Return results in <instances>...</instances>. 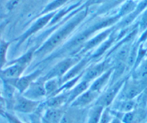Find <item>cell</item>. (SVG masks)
Wrapping results in <instances>:
<instances>
[{
    "label": "cell",
    "mask_w": 147,
    "mask_h": 123,
    "mask_svg": "<svg viewBox=\"0 0 147 123\" xmlns=\"http://www.w3.org/2000/svg\"><path fill=\"white\" fill-rule=\"evenodd\" d=\"M87 14V11H83L77 15L74 19H71V21L69 22L66 25H65L63 28L59 30L58 32L51 37L50 39L39 49L38 50H35V55L37 56H44L47 54L50 51L57 47L62 41L74 30V28L80 24V22L82 20Z\"/></svg>",
    "instance_id": "obj_1"
},
{
    "label": "cell",
    "mask_w": 147,
    "mask_h": 123,
    "mask_svg": "<svg viewBox=\"0 0 147 123\" xmlns=\"http://www.w3.org/2000/svg\"><path fill=\"white\" fill-rule=\"evenodd\" d=\"M41 102V101L30 99L18 92L16 94L13 110L20 113L30 114L35 112L38 109Z\"/></svg>",
    "instance_id": "obj_2"
},
{
    "label": "cell",
    "mask_w": 147,
    "mask_h": 123,
    "mask_svg": "<svg viewBox=\"0 0 147 123\" xmlns=\"http://www.w3.org/2000/svg\"><path fill=\"white\" fill-rule=\"evenodd\" d=\"M123 81H118L114 85L111 86L104 94L99 96L97 99L94 104L102 107L103 108H107L110 107L113 103L115 97L119 93L120 89L123 87Z\"/></svg>",
    "instance_id": "obj_3"
},
{
    "label": "cell",
    "mask_w": 147,
    "mask_h": 123,
    "mask_svg": "<svg viewBox=\"0 0 147 123\" xmlns=\"http://www.w3.org/2000/svg\"><path fill=\"white\" fill-rule=\"evenodd\" d=\"M42 73L41 70H37L34 71L33 73L28 75L25 76H20V78L16 79H12V80L3 81L7 82L8 84L13 86L16 90H18L20 94H23L27 89L30 87L32 82L35 81V79L38 77Z\"/></svg>",
    "instance_id": "obj_4"
},
{
    "label": "cell",
    "mask_w": 147,
    "mask_h": 123,
    "mask_svg": "<svg viewBox=\"0 0 147 123\" xmlns=\"http://www.w3.org/2000/svg\"><path fill=\"white\" fill-rule=\"evenodd\" d=\"M78 61V58H71L64 59L61 62L56 65L43 78L44 79L45 81H47L51 79H54V78H57L58 79L59 77H61L69 69H70L74 65L76 64Z\"/></svg>",
    "instance_id": "obj_5"
},
{
    "label": "cell",
    "mask_w": 147,
    "mask_h": 123,
    "mask_svg": "<svg viewBox=\"0 0 147 123\" xmlns=\"http://www.w3.org/2000/svg\"><path fill=\"white\" fill-rule=\"evenodd\" d=\"M45 82L46 81L43 77L40 78L37 81H33L22 95L30 99L40 101V99L46 97Z\"/></svg>",
    "instance_id": "obj_6"
},
{
    "label": "cell",
    "mask_w": 147,
    "mask_h": 123,
    "mask_svg": "<svg viewBox=\"0 0 147 123\" xmlns=\"http://www.w3.org/2000/svg\"><path fill=\"white\" fill-rule=\"evenodd\" d=\"M144 82L140 81H127L121 94H119L118 99H134L143 91L144 88Z\"/></svg>",
    "instance_id": "obj_7"
},
{
    "label": "cell",
    "mask_w": 147,
    "mask_h": 123,
    "mask_svg": "<svg viewBox=\"0 0 147 123\" xmlns=\"http://www.w3.org/2000/svg\"><path fill=\"white\" fill-rule=\"evenodd\" d=\"M100 94L88 89L70 104V107L84 109L97 99Z\"/></svg>",
    "instance_id": "obj_8"
},
{
    "label": "cell",
    "mask_w": 147,
    "mask_h": 123,
    "mask_svg": "<svg viewBox=\"0 0 147 123\" xmlns=\"http://www.w3.org/2000/svg\"><path fill=\"white\" fill-rule=\"evenodd\" d=\"M67 107L46 109L42 114V123H60Z\"/></svg>",
    "instance_id": "obj_9"
},
{
    "label": "cell",
    "mask_w": 147,
    "mask_h": 123,
    "mask_svg": "<svg viewBox=\"0 0 147 123\" xmlns=\"http://www.w3.org/2000/svg\"><path fill=\"white\" fill-rule=\"evenodd\" d=\"M26 68L27 66L18 63L9 65V67L0 69V79L3 81L18 79L20 77Z\"/></svg>",
    "instance_id": "obj_10"
},
{
    "label": "cell",
    "mask_w": 147,
    "mask_h": 123,
    "mask_svg": "<svg viewBox=\"0 0 147 123\" xmlns=\"http://www.w3.org/2000/svg\"><path fill=\"white\" fill-rule=\"evenodd\" d=\"M85 111V108H76L69 106L66 109L60 123H82Z\"/></svg>",
    "instance_id": "obj_11"
},
{
    "label": "cell",
    "mask_w": 147,
    "mask_h": 123,
    "mask_svg": "<svg viewBox=\"0 0 147 123\" xmlns=\"http://www.w3.org/2000/svg\"><path fill=\"white\" fill-rule=\"evenodd\" d=\"M55 14H56L55 12L49 13V14H47L46 15H45V16L42 17L40 18V19H38V20H37L36 22H35V23H34L33 25H32V26L29 28V30H28L25 33H24L23 35L20 37V38H18V40H20L19 43H18V46H20V45L21 43H22L27 38H28V37L30 36L31 35H32L33 33L36 32L37 31H38L39 30H40L41 28H43V27H44L45 25H46V24H47L48 22L51 20V19L53 16H54Z\"/></svg>",
    "instance_id": "obj_12"
},
{
    "label": "cell",
    "mask_w": 147,
    "mask_h": 123,
    "mask_svg": "<svg viewBox=\"0 0 147 123\" xmlns=\"http://www.w3.org/2000/svg\"><path fill=\"white\" fill-rule=\"evenodd\" d=\"M69 92L63 94H57L53 97H49L46 101H42L40 105L46 110L48 108H59L67 105Z\"/></svg>",
    "instance_id": "obj_13"
},
{
    "label": "cell",
    "mask_w": 147,
    "mask_h": 123,
    "mask_svg": "<svg viewBox=\"0 0 147 123\" xmlns=\"http://www.w3.org/2000/svg\"><path fill=\"white\" fill-rule=\"evenodd\" d=\"M16 94V89L13 86L8 84L7 82L3 81L2 96L5 101V106L8 110H13Z\"/></svg>",
    "instance_id": "obj_14"
},
{
    "label": "cell",
    "mask_w": 147,
    "mask_h": 123,
    "mask_svg": "<svg viewBox=\"0 0 147 123\" xmlns=\"http://www.w3.org/2000/svg\"><path fill=\"white\" fill-rule=\"evenodd\" d=\"M108 62L104 61L103 63L92 67L85 73L84 76V80L90 83L93 79L100 77L105 72L108 71V69H108Z\"/></svg>",
    "instance_id": "obj_15"
},
{
    "label": "cell",
    "mask_w": 147,
    "mask_h": 123,
    "mask_svg": "<svg viewBox=\"0 0 147 123\" xmlns=\"http://www.w3.org/2000/svg\"><path fill=\"white\" fill-rule=\"evenodd\" d=\"M112 104V107L110 108V110L120 113H126L132 111L136 106L135 101L133 99H117L116 101H113Z\"/></svg>",
    "instance_id": "obj_16"
},
{
    "label": "cell",
    "mask_w": 147,
    "mask_h": 123,
    "mask_svg": "<svg viewBox=\"0 0 147 123\" xmlns=\"http://www.w3.org/2000/svg\"><path fill=\"white\" fill-rule=\"evenodd\" d=\"M112 69H110L109 71H107L106 72H105L102 76H100V77H98L97 79V80L94 81V83L92 84V85H91V87H90V89L93 91H95V92L99 93L100 94L101 92V90L104 88L105 86L106 85L107 82L108 81L109 78L111 76V73H112Z\"/></svg>",
    "instance_id": "obj_17"
},
{
    "label": "cell",
    "mask_w": 147,
    "mask_h": 123,
    "mask_svg": "<svg viewBox=\"0 0 147 123\" xmlns=\"http://www.w3.org/2000/svg\"><path fill=\"white\" fill-rule=\"evenodd\" d=\"M89 87H90V83L84 80L79 85H77L75 88L73 89L71 91H69V97H68L67 101V105H70V104L74 100H75L79 96H80L84 91H87Z\"/></svg>",
    "instance_id": "obj_18"
},
{
    "label": "cell",
    "mask_w": 147,
    "mask_h": 123,
    "mask_svg": "<svg viewBox=\"0 0 147 123\" xmlns=\"http://www.w3.org/2000/svg\"><path fill=\"white\" fill-rule=\"evenodd\" d=\"M61 82L59 81V79L54 78L46 81L45 82V89L46 92V97H51L55 96L56 93L60 88Z\"/></svg>",
    "instance_id": "obj_19"
},
{
    "label": "cell",
    "mask_w": 147,
    "mask_h": 123,
    "mask_svg": "<svg viewBox=\"0 0 147 123\" xmlns=\"http://www.w3.org/2000/svg\"><path fill=\"white\" fill-rule=\"evenodd\" d=\"M105 108L99 105H94L90 108L88 112V120L87 123H99L102 117Z\"/></svg>",
    "instance_id": "obj_20"
},
{
    "label": "cell",
    "mask_w": 147,
    "mask_h": 123,
    "mask_svg": "<svg viewBox=\"0 0 147 123\" xmlns=\"http://www.w3.org/2000/svg\"><path fill=\"white\" fill-rule=\"evenodd\" d=\"M13 40L7 41L2 39L0 41V69H4L5 65L7 63V53L9 46L12 44Z\"/></svg>",
    "instance_id": "obj_21"
},
{
    "label": "cell",
    "mask_w": 147,
    "mask_h": 123,
    "mask_svg": "<svg viewBox=\"0 0 147 123\" xmlns=\"http://www.w3.org/2000/svg\"><path fill=\"white\" fill-rule=\"evenodd\" d=\"M35 49H31L27 53L24 54L23 56H22L21 57L15 59V60H12L11 61L7 62V64L12 65L15 64V63H18V64L22 65V66H25L28 67V65L30 64V61L32 60V57L35 55Z\"/></svg>",
    "instance_id": "obj_22"
},
{
    "label": "cell",
    "mask_w": 147,
    "mask_h": 123,
    "mask_svg": "<svg viewBox=\"0 0 147 123\" xmlns=\"http://www.w3.org/2000/svg\"><path fill=\"white\" fill-rule=\"evenodd\" d=\"M23 2L24 0H9L5 5V9L8 13H10L18 9Z\"/></svg>",
    "instance_id": "obj_23"
},
{
    "label": "cell",
    "mask_w": 147,
    "mask_h": 123,
    "mask_svg": "<svg viewBox=\"0 0 147 123\" xmlns=\"http://www.w3.org/2000/svg\"><path fill=\"white\" fill-rule=\"evenodd\" d=\"M123 1H125V0H103L104 5L101 9H102V11L109 10V9H113L115 6L122 3Z\"/></svg>",
    "instance_id": "obj_24"
},
{
    "label": "cell",
    "mask_w": 147,
    "mask_h": 123,
    "mask_svg": "<svg viewBox=\"0 0 147 123\" xmlns=\"http://www.w3.org/2000/svg\"><path fill=\"white\" fill-rule=\"evenodd\" d=\"M113 118V116L110 113V107H107V108H105L99 123H110Z\"/></svg>",
    "instance_id": "obj_25"
},
{
    "label": "cell",
    "mask_w": 147,
    "mask_h": 123,
    "mask_svg": "<svg viewBox=\"0 0 147 123\" xmlns=\"http://www.w3.org/2000/svg\"><path fill=\"white\" fill-rule=\"evenodd\" d=\"M146 80H147V63L142 66L138 73V81L144 82Z\"/></svg>",
    "instance_id": "obj_26"
},
{
    "label": "cell",
    "mask_w": 147,
    "mask_h": 123,
    "mask_svg": "<svg viewBox=\"0 0 147 123\" xmlns=\"http://www.w3.org/2000/svg\"><path fill=\"white\" fill-rule=\"evenodd\" d=\"M4 117L7 120L8 123H23L20 119H18L16 116L11 114V113L8 112H5Z\"/></svg>",
    "instance_id": "obj_27"
},
{
    "label": "cell",
    "mask_w": 147,
    "mask_h": 123,
    "mask_svg": "<svg viewBox=\"0 0 147 123\" xmlns=\"http://www.w3.org/2000/svg\"><path fill=\"white\" fill-rule=\"evenodd\" d=\"M8 24H9V21L8 20H5L4 22H2V23L0 24V41H1V40H2V34H3L4 31L5 30V29H6Z\"/></svg>",
    "instance_id": "obj_28"
},
{
    "label": "cell",
    "mask_w": 147,
    "mask_h": 123,
    "mask_svg": "<svg viewBox=\"0 0 147 123\" xmlns=\"http://www.w3.org/2000/svg\"><path fill=\"white\" fill-rule=\"evenodd\" d=\"M110 123H122V122H121V120H120L119 118H118V117H113V118L112 119V120L110 121Z\"/></svg>",
    "instance_id": "obj_29"
},
{
    "label": "cell",
    "mask_w": 147,
    "mask_h": 123,
    "mask_svg": "<svg viewBox=\"0 0 147 123\" xmlns=\"http://www.w3.org/2000/svg\"><path fill=\"white\" fill-rule=\"evenodd\" d=\"M5 109H4V106L2 105V104H0V116H2V117H4L5 116Z\"/></svg>",
    "instance_id": "obj_30"
},
{
    "label": "cell",
    "mask_w": 147,
    "mask_h": 123,
    "mask_svg": "<svg viewBox=\"0 0 147 123\" xmlns=\"http://www.w3.org/2000/svg\"><path fill=\"white\" fill-rule=\"evenodd\" d=\"M0 104L5 106V101H4L3 96H2V92L0 91Z\"/></svg>",
    "instance_id": "obj_31"
}]
</instances>
